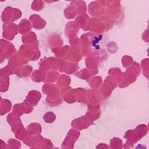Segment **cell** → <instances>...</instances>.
Returning <instances> with one entry per match:
<instances>
[{"label":"cell","instance_id":"obj_2","mask_svg":"<svg viewBox=\"0 0 149 149\" xmlns=\"http://www.w3.org/2000/svg\"><path fill=\"white\" fill-rule=\"evenodd\" d=\"M135 149H146V146L145 145L139 144V145H138V146H136V148H135Z\"/></svg>","mask_w":149,"mask_h":149},{"label":"cell","instance_id":"obj_3","mask_svg":"<svg viewBox=\"0 0 149 149\" xmlns=\"http://www.w3.org/2000/svg\"><path fill=\"white\" fill-rule=\"evenodd\" d=\"M148 28H149V20H148Z\"/></svg>","mask_w":149,"mask_h":149},{"label":"cell","instance_id":"obj_1","mask_svg":"<svg viewBox=\"0 0 149 149\" xmlns=\"http://www.w3.org/2000/svg\"><path fill=\"white\" fill-rule=\"evenodd\" d=\"M142 38L146 43H149V28L144 31V33L142 34Z\"/></svg>","mask_w":149,"mask_h":149}]
</instances>
